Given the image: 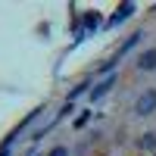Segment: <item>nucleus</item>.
<instances>
[{
    "mask_svg": "<svg viewBox=\"0 0 156 156\" xmlns=\"http://www.w3.org/2000/svg\"><path fill=\"white\" fill-rule=\"evenodd\" d=\"M153 109H156V90H144L137 97V103H134V112L137 115H150Z\"/></svg>",
    "mask_w": 156,
    "mask_h": 156,
    "instance_id": "nucleus-1",
    "label": "nucleus"
},
{
    "mask_svg": "<svg viewBox=\"0 0 156 156\" xmlns=\"http://www.w3.org/2000/svg\"><path fill=\"white\" fill-rule=\"evenodd\" d=\"M137 69H140V72H153V69H156V47H153V50H144V53H140V59H137Z\"/></svg>",
    "mask_w": 156,
    "mask_h": 156,
    "instance_id": "nucleus-2",
    "label": "nucleus"
},
{
    "mask_svg": "<svg viewBox=\"0 0 156 156\" xmlns=\"http://www.w3.org/2000/svg\"><path fill=\"white\" fill-rule=\"evenodd\" d=\"M131 12H134V3H122L119 9H115V16L109 19V25H119L122 19H128V16H131Z\"/></svg>",
    "mask_w": 156,
    "mask_h": 156,
    "instance_id": "nucleus-3",
    "label": "nucleus"
},
{
    "mask_svg": "<svg viewBox=\"0 0 156 156\" xmlns=\"http://www.w3.org/2000/svg\"><path fill=\"white\" fill-rule=\"evenodd\" d=\"M112 81H115V75H109L106 81H100V84H97L94 90H90V97H94V100H100V97H103V94H106V90L112 87Z\"/></svg>",
    "mask_w": 156,
    "mask_h": 156,
    "instance_id": "nucleus-4",
    "label": "nucleus"
},
{
    "mask_svg": "<svg viewBox=\"0 0 156 156\" xmlns=\"http://www.w3.org/2000/svg\"><path fill=\"white\" fill-rule=\"evenodd\" d=\"M97 25H100V16H97V12H87V16H84V28H87V31H94Z\"/></svg>",
    "mask_w": 156,
    "mask_h": 156,
    "instance_id": "nucleus-5",
    "label": "nucleus"
},
{
    "mask_svg": "<svg viewBox=\"0 0 156 156\" xmlns=\"http://www.w3.org/2000/svg\"><path fill=\"white\" fill-rule=\"evenodd\" d=\"M140 147H144V150H153V147H156V134H144V137H140Z\"/></svg>",
    "mask_w": 156,
    "mask_h": 156,
    "instance_id": "nucleus-6",
    "label": "nucleus"
},
{
    "mask_svg": "<svg viewBox=\"0 0 156 156\" xmlns=\"http://www.w3.org/2000/svg\"><path fill=\"white\" fill-rule=\"evenodd\" d=\"M47 156H69V150H66V147H53Z\"/></svg>",
    "mask_w": 156,
    "mask_h": 156,
    "instance_id": "nucleus-7",
    "label": "nucleus"
},
{
    "mask_svg": "<svg viewBox=\"0 0 156 156\" xmlns=\"http://www.w3.org/2000/svg\"><path fill=\"white\" fill-rule=\"evenodd\" d=\"M0 156H9V150H0Z\"/></svg>",
    "mask_w": 156,
    "mask_h": 156,
    "instance_id": "nucleus-8",
    "label": "nucleus"
}]
</instances>
